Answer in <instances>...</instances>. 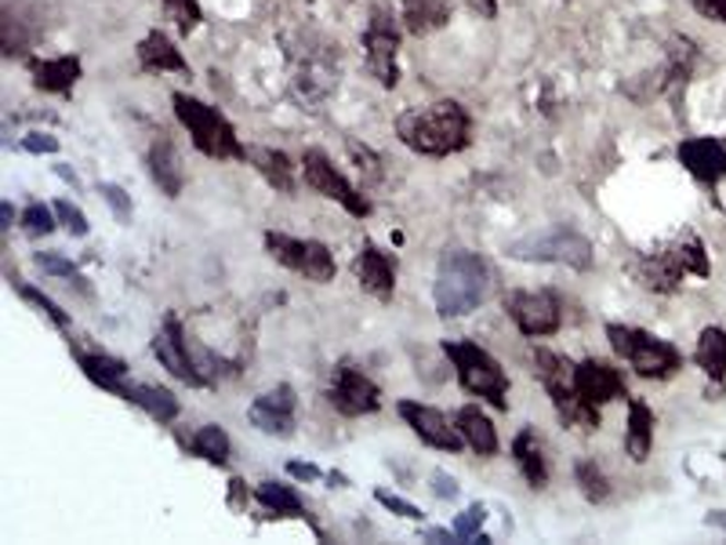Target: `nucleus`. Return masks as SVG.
<instances>
[{"mask_svg": "<svg viewBox=\"0 0 726 545\" xmlns=\"http://www.w3.org/2000/svg\"><path fill=\"white\" fill-rule=\"evenodd\" d=\"M396 51H400V33L385 8L371 11L367 33H363V55H367V70L382 88H396L400 81V66H396Z\"/></svg>", "mask_w": 726, "mask_h": 545, "instance_id": "obj_11", "label": "nucleus"}, {"mask_svg": "<svg viewBox=\"0 0 726 545\" xmlns=\"http://www.w3.org/2000/svg\"><path fill=\"white\" fill-rule=\"evenodd\" d=\"M55 214L66 222V230H70L73 236H87V219H84V211L77 208V204H70V200H55Z\"/></svg>", "mask_w": 726, "mask_h": 545, "instance_id": "obj_41", "label": "nucleus"}, {"mask_svg": "<svg viewBox=\"0 0 726 545\" xmlns=\"http://www.w3.org/2000/svg\"><path fill=\"white\" fill-rule=\"evenodd\" d=\"M698 66V48L690 37H676L672 48H668V62H665V77H661V91L672 102H679V95L687 91L690 73Z\"/></svg>", "mask_w": 726, "mask_h": 545, "instance_id": "obj_22", "label": "nucleus"}, {"mask_svg": "<svg viewBox=\"0 0 726 545\" xmlns=\"http://www.w3.org/2000/svg\"><path fill=\"white\" fill-rule=\"evenodd\" d=\"M574 390L582 393V401H588L593 407H604L610 401H621V396H629L625 374H621L614 363L596 360V357L574 363Z\"/></svg>", "mask_w": 726, "mask_h": 545, "instance_id": "obj_16", "label": "nucleus"}, {"mask_svg": "<svg viewBox=\"0 0 726 545\" xmlns=\"http://www.w3.org/2000/svg\"><path fill=\"white\" fill-rule=\"evenodd\" d=\"M192 451H197L203 462L225 465V462H230L233 444H230V437H225L222 426H200L197 433H192Z\"/></svg>", "mask_w": 726, "mask_h": 545, "instance_id": "obj_32", "label": "nucleus"}, {"mask_svg": "<svg viewBox=\"0 0 726 545\" xmlns=\"http://www.w3.org/2000/svg\"><path fill=\"white\" fill-rule=\"evenodd\" d=\"M629 272L640 288L657 291V294H672V291H679V283H683L687 272L709 277V258H705V247H701L698 236H687V241L661 247V252L640 255L629 266Z\"/></svg>", "mask_w": 726, "mask_h": 545, "instance_id": "obj_4", "label": "nucleus"}, {"mask_svg": "<svg viewBox=\"0 0 726 545\" xmlns=\"http://www.w3.org/2000/svg\"><path fill=\"white\" fill-rule=\"evenodd\" d=\"M513 459L519 465V473H524V480L530 487H541L549 484V462H544V448L535 429H519L516 440H513Z\"/></svg>", "mask_w": 726, "mask_h": 545, "instance_id": "obj_26", "label": "nucleus"}, {"mask_svg": "<svg viewBox=\"0 0 726 545\" xmlns=\"http://www.w3.org/2000/svg\"><path fill=\"white\" fill-rule=\"evenodd\" d=\"M508 258L588 269L593 266V244H588V236L566 230V225H552V230L527 233V236H519V241H513L508 244Z\"/></svg>", "mask_w": 726, "mask_h": 545, "instance_id": "obj_8", "label": "nucleus"}, {"mask_svg": "<svg viewBox=\"0 0 726 545\" xmlns=\"http://www.w3.org/2000/svg\"><path fill=\"white\" fill-rule=\"evenodd\" d=\"M59 175H62L66 182H73V186H77V175L70 172V167H59Z\"/></svg>", "mask_w": 726, "mask_h": 545, "instance_id": "obj_49", "label": "nucleus"}, {"mask_svg": "<svg viewBox=\"0 0 726 545\" xmlns=\"http://www.w3.org/2000/svg\"><path fill=\"white\" fill-rule=\"evenodd\" d=\"M505 313L527 338L555 335L563 327V302L552 291H508Z\"/></svg>", "mask_w": 726, "mask_h": 545, "instance_id": "obj_12", "label": "nucleus"}, {"mask_svg": "<svg viewBox=\"0 0 726 545\" xmlns=\"http://www.w3.org/2000/svg\"><path fill=\"white\" fill-rule=\"evenodd\" d=\"M433 491L436 498H458V480L447 476L444 469H433Z\"/></svg>", "mask_w": 726, "mask_h": 545, "instance_id": "obj_44", "label": "nucleus"}, {"mask_svg": "<svg viewBox=\"0 0 726 545\" xmlns=\"http://www.w3.org/2000/svg\"><path fill=\"white\" fill-rule=\"evenodd\" d=\"M574 480H577V487H582V495L588 498V502H607L610 484H607V473L599 469L596 462H577Z\"/></svg>", "mask_w": 726, "mask_h": 545, "instance_id": "obj_34", "label": "nucleus"}, {"mask_svg": "<svg viewBox=\"0 0 726 545\" xmlns=\"http://www.w3.org/2000/svg\"><path fill=\"white\" fill-rule=\"evenodd\" d=\"M378 502L389 509V513H396V517H407V520H422V509L418 506H411L407 498H400V495H393V491H378L374 495Z\"/></svg>", "mask_w": 726, "mask_h": 545, "instance_id": "obj_42", "label": "nucleus"}, {"mask_svg": "<svg viewBox=\"0 0 726 545\" xmlns=\"http://www.w3.org/2000/svg\"><path fill=\"white\" fill-rule=\"evenodd\" d=\"M480 19H494L497 15V0H465Z\"/></svg>", "mask_w": 726, "mask_h": 545, "instance_id": "obj_47", "label": "nucleus"}, {"mask_svg": "<svg viewBox=\"0 0 726 545\" xmlns=\"http://www.w3.org/2000/svg\"><path fill=\"white\" fill-rule=\"evenodd\" d=\"M483 520H487V509L483 506H469L458 520H454V538H461V542H476V538L491 542L487 535H480Z\"/></svg>", "mask_w": 726, "mask_h": 545, "instance_id": "obj_37", "label": "nucleus"}, {"mask_svg": "<svg viewBox=\"0 0 726 545\" xmlns=\"http://www.w3.org/2000/svg\"><path fill=\"white\" fill-rule=\"evenodd\" d=\"M353 272L360 280V288L374 294L378 302H389L396 291V258L389 252H382L378 244L363 241V247L353 258Z\"/></svg>", "mask_w": 726, "mask_h": 545, "instance_id": "obj_18", "label": "nucleus"}, {"mask_svg": "<svg viewBox=\"0 0 726 545\" xmlns=\"http://www.w3.org/2000/svg\"><path fill=\"white\" fill-rule=\"evenodd\" d=\"M288 473L294 476V480H320V469H316V465H309V462H291L288 465Z\"/></svg>", "mask_w": 726, "mask_h": 545, "instance_id": "obj_46", "label": "nucleus"}, {"mask_svg": "<svg viewBox=\"0 0 726 545\" xmlns=\"http://www.w3.org/2000/svg\"><path fill=\"white\" fill-rule=\"evenodd\" d=\"M266 252L277 258L280 266H288L291 272H298V277L313 280V283H327L335 280V255L327 252V244L320 241H298V236H288V233H266Z\"/></svg>", "mask_w": 726, "mask_h": 545, "instance_id": "obj_9", "label": "nucleus"}, {"mask_svg": "<svg viewBox=\"0 0 726 545\" xmlns=\"http://www.w3.org/2000/svg\"><path fill=\"white\" fill-rule=\"evenodd\" d=\"M77 363H81V371L87 374L91 382L124 401V393H128V382H124L128 363L117 360V357H106V353H81V349H77Z\"/></svg>", "mask_w": 726, "mask_h": 545, "instance_id": "obj_29", "label": "nucleus"}, {"mask_svg": "<svg viewBox=\"0 0 726 545\" xmlns=\"http://www.w3.org/2000/svg\"><path fill=\"white\" fill-rule=\"evenodd\" d=\"M22 150L26 153H59V139H51V135H30V139H22Z\"/></svg>", "mask_w": 726, "mask_h": 545, "instance_id": "obj_43", "label": "nucleus"}, {"mask_svg": "<svg viewBox=\"0 0 726 545\" xmlns=\"http://www.w3.org/2000/svg\"><path fill=\"white\" fill-rule=\"evenodd\" d=\"M694 360H698V368L705 371L716 385L726 379V332H723V327H705V332H701Z\"/></svg>", "mask_w": 726, "mask_h": 545, "instance_id": "obj_31", "label": "nucleus"}, {"mask_svg": "<svg viewBox=\"0 0 726 545\" xmlns=\"http://www.w3.org/2000/svg\"><path fill=\"white\" fill-rule=\"evenodd\" d=\"M150 175H153L156 186H161V193H167L172 200L182 193V186H186V167H182V156H178V150L167 139L153 142V150H150Z\"/></svg>", "mask_w": 726, "mask_h": 545, "instance_id": "obj_27", "label": "nucleus"}, {"mask_svg": "<svg viewBox=\"0 0 726 545\" xmlns=\"http://www.w3.org/2000/svg\"><path fill=\"white\" fill-rule=\"evenodd\" d=\"M22 230L30 236H48L55 230V208H44V204H30L22 211Z\"/></svg>", "mask_w": 726, "mask_h": 545, "instance_id": "obj_38", "label": "nucleus"}, {"mask_svg": "<svg viewBox=\"0 0 726 545\" xmlns=\"http://www.w3.org/2000/svg\"><path fill=\"white\" fill-rule=\"evenodd\" d=\"M175 117L182 120V128L192 135V146L203 156H214V161H244L247 146L236 139L233 124L222 117L219 109H211L208 102L186 95V91H175Z\"/></svg>", "mask_w": 726, "mask_h": 545, "instance_id": "obj_5", "label": "nucleus"}, {"mask_svg": "<svg viewBox=\"0 0 726 545\" xmlns=\"http://www.w3.org/2000/svg\"><path fill=\"white\" fill-rule=\"evenodd\" d=\"M244 161H247V164H255V172L262 175L272 189L294 193V164H291V156H288V153L269 150V146H247Z\"/></svg>", "mask_w": 726, "mask_h": 545, "instance_id": "obj_25", "label": "nucleus"}, {"mask_svg": "<svg viewBox=\"0 0 726 545\" xmlns=\"http://www.w3.org/2000/svg\"><path fill=\"white\" fill-rule=\"evenodd\" d=\"M98 193H102V200H106L109 208H113V214H117V222L128 225L131 222V197H128V193H124L120 186H113V182H102Z\"/></svg>", "mask_w": 726, "mask_h": 545, "instance_id": "obj_40", "label": "nucleus"}, {"mask_svg": "<svg viewBox=\"0 0 726 545\" xmlns=\"http://www.w3.org/2000/svg\"><path fill=\"white\" fill-rule=\"evenodd\" d=\"M0 214H4V230H11V219H15V214H11V204L4 200V208H0Z\"/></svg>", "mask_w": 726, "mask_h": 545, "instance_id": "obj_48", "label": "nucleus"}, {"mask_svg": "<svg viewBox=\"0 0 726 545\" xmlns=\"http://www.w3.org/2000/svg\"><path fill=\"white\" fill-rule=\"evenodd\" d=\"M690 4H694L705 19H716L726 26V0H690Z\"/></svg>", "mask_w": 726, "mask_h": 545, "instance_id": "obj_45", "label": "nucleus"}, {"mask_svg": "<svg viewBox=\"0 0 726 545\" xmlns=\"http://www.w3.org/2000/svg\"><path fill=\"white\" fill-rule=\"evenodd\" d=\"M153 353H156V360H161V368L172 371L175 379L189 382V385H208L197 368V360H192L189 338H186V332H182V324L175 321V316H167L161 332L153 335Z\"/></svg>", "mask_w": 726, "mask_h": 545, "instance_id": "obj_15", "label": "nucleus"}, {"mask_svg": "<svg viewBox=\"0 0 726 545\" xmlns=\"http://www.w3.org/2000/svg\"><path fill=\"white\" fill-rule=\"evenodd\" d=\"M11 283H15V280H11ZM15 291H19L22 299H26L30 305H37V310H40L44 316H48V321H51L55 327H70V313L59 310V305H55V302H51L44 291H37V288H26V283H15Z\"/></svg>", "mask_w": 726, "mask_h": 545, "instance_id": "obj_36", "label": "nucleus"}, {"mask_svg": "<svg viewBox=\"0 0 726 545\" xmlns=\"http://www.w3.org/2000/svg\"><path fill=\"white\" fill-rule=\"evenodd\" d=\"M487 294H491V269L483 258L465 252V247H447L436 266V313L444 321H454V316L480 310Z\"/></svg>", "mask_w": 726, "mask_h": 545, "instance_id": "obj_2", "label": "nucleus"}, {"mask_svg": "<svg viewBox=\"0 0 726 545\" xmlns=\"http://www.w3.org/2000/svg\"><path fill=\"white\" fill-rule=\"evenodd\" d=\"M396 411H400L403 422L414 429V437L422 440V444L436 448V451H450V454L461 451L465 437L458 433V426L447 422L444 411H436V407H429V404H418V401H400Z\"/></svg>", "mask_w": 726, "mask_h": 545, "instance_id": "obj_14", "label": "nucleus"}, {"mask_svg": "<svg viewBox=\"0 0 726 545\" xmlns=\"http://www.w3.org/2000/svg\"><path fill=\"white\" fill-rule=\"evenodd\" d=\"M679 164L705 186L726 178V139H687L679 142Z\"/></svg>", "mask_w": 726, "mask_h": 545, "instance_id": "obj_19", "label": "nucleus"}, {"mask_svg": "<svg viewBox=\"0 0 726 545\" xmlns=\"http://www.w3.org/2000/svg\"><path fill=\"white\" fill-rule=\"evenodd\" d=\"M331 404L338 415L346 418H360V415H374L382 407V390L374 385L367 374H363L356 363L342 360L331 374Z\"/></svg>", "mask_w": 726, "mask_h": 545, "instance_id": "obj_13", "label": "nucleus"}, {"mask_svg": "<svg viewBox=\"0 0 726 545\" xmlns=\"http://www.w3.org/2000/svg\"><path fill=\"white\" fill-rule=\"evenodd\" d=\"M535 374L541 379L544 393H549L555 415H560V422L566 429H577V433H596L604 418H599V407L582 401V393L574 390V363L571 360L538 346L535 349Z\"/></svg>", "mask_w": 726, "mask_h": 545, "instance_id": "obj_3", "label": "nucleus"}, {"mask_svg": "<svg viewBox=\"0 0 726 545\" xmlns=\"http://www.w3.org/2000/svg\"><path fill=\"white\" fill-rule=\"evenodd\" d=\"M302 175H305V186L316 189L327 200H338L349 214H356V219H367L371 214V200L363 197L342 172H338V167L331 164V156H327L324 150H305Z\"/></svg>", "mask_w": 726, "mask_h": 545, "instance_id": "obj_10", "label": "nucleus"}, {"mask_svg": "<svg viewBox=\"0 0 726 545\" xmlns=\"http://www.w3.org/2000/svg\"><path fill=\"white\" fill-rule=\"evenodd\" d=\"M33 84L51 95H66L77 81H81V59L77 55H59V59H33L30 62Z\"/></svg>", "mask_w": 726, "mask_h": 545, "instance_id": "obj_20", "label": "nucleus"}, {"mask_svg": "<svg viewBox=\"0 0 726 545\" xmlns=\"http://www.w3.org/2000/svg\"><path fill=\"white\" fill-rule=\"evenodd\" d=\"M124 401L139 404L145 415L153 418V422H175L178 418V401L172 390H161V385H128V393H124Z\"/></svg>", "mask_w": 726, "mask_h": 545, "instance_id": "obj_30", "label": "nucleus"}, {"mask_svg": "<svg viewBox=\"0 0 726 545\" xmlns=\"http://www.w3.org/2000/svg\"><path fill=\"white\" fill-rule=\"evenodd\" d=\"M294 407H298V396H294L291 385H272V390H266L247 407V418H251V426L266 437H291Z\"/></svg>", "mask_w": 726, "mask_h": 545, "instance_id": "obj_17", "label": "nucleus"}, {"mask_svg": "<svg viewBox=\"0 0 726 545\" xmlns=\"http://www.w3.org/2000/svg\"><path fill=\"white\" fill-rule=\"evenodd\" d=\"M396 135H400L407 150L422 156H450L472 142V117L461 102L440 98L429 102V106L403 109L396 117Z\"/></svg>", "mask_w": 726, "mask_h": 545, "instance_id": "obj_1", "label": "nucleus"}, {"mask_svg": "<svg viewBox=\"0 0 726 545\" xmlns=\"http://www.w3.org/2000/svg\"><path fill=\"white\" fill-rule=\"evenodd\" d=\"M607 338H610V346H614V353L621 360H629L640 379L661 382V379H672V374L683 368V353H679L672 343H665V338L643 332V327L607 324Z\"/></svg>", "mask_w": 726, "mask_h": 545, "instance_id": "obj_6", "label": "nucleus"}, {"mask_svg": "<svg viewBox=\"0 0 726 545\" xmlns=\"http://www.w3.org/2000/svg\"><path fill=\"white\" fill-rule=\"evenodd\" d=\"M654 448V411L651 404L629 396V426H625V451L632 462H646Z\"/></svg>", "mask_w": 726, "mask_h": 545, "instance_id": "obj_28", "label": "nucleus"}, {"mask_svg": "<svg viewBox=\"0 0 726 545\" xmlns=\"http://www.w3.org/2000/svg\"><path fill=\"white\" fill-rule=\"evenodd\" d=\"M255 498H258V502H262L266 509H272V513L302 517V498L294 495L288 484H277V480H266V484H258Z\"/></svg>", "mask_w": 726, "mask_h": 545, "instance_id": "obj_33", "label": "nucleus"}, {"mask_svg": "<svg viewBox=\"0 0 726 545\" xmlns=\"http://www.w3.org/2000/svg\"><path fill=\"white\" fill-rule=\"evenodd\" d=\"M454 15V0H403V26L414 37L444 30Z\"/></svg>", "mask_w": 726, "mask_h": 545, "instance_id": "obj_24", "label": "nucleus"}, {"mask_svg": "<svg viewBox=\"0 0 726 545\" xmlns=\"http://www.w3.org/2000/svg\"><path fill=\"white\" fill-rule=\"evenodd\" d=\"M161 4H164V11H167V19H172L175 26H178V33H186V37L200 26L203 15H200L197 0H161Z\"/></svg>", "mask_w": 726, "mask_h": 545, "instance_id": "obj_35", "label": "nucleus"}, {"mask_svg": "<svg viewBox=\"0 0 726 545\" xmlns=\"http://www.w3.org/2000/svg\"><path fill=\"white\" fill-rule=\"evenodd\" d=\"M37 266H40L44 272H51V277H62V280L77 283V288H81V291H87V283H84V277H81V269H77L73 263H66V258H59V255H37Z\"/></svg>", "mask_w": 726, "mask_h": 545, "instance_id": "obj_39", "label": "nucleus"}, {"mask_svg": "<svg viewBox=\"0 0 726 545\" xmlns=\"http://www.w3.org/2000/svg\"><path fill=\"white\" fill-rule=\"evenodd\" d=\"M134 55H139V66L145 73H186L189 70L186 59H182V51L164 37L161 30H153L150 37H142Z\"/></svg>", "mask_w": 726, "mask_h": 545, "instance_id": "obj_23", "label": "nucleus"}, {"mask_svg": "<svg viewBox=\"0 0 726 545\" xmlns=\"http://www.w3.org/2000/svg\"><path fill=\"white\" fill-rule=\"evenodd\" d=\"M454 426H458V433L465 437V444L480 454V459H494V454H497V429L476 404H465L461 411L454 415Z\"/></svg>", "mask_w": 726, "mask_h": 545, "instance_id": "obj_21", "label": "nucleus"}, {"mask_svg": "<svg viewBox=\"0 0 726 545\" xmlns=\"http://www.w3.org/2000/svg\"><path fill=\"white\" fill-rule=\"evenodd\" d=\"M444 353L447 360L454 363V371H458V382L465 393L480 396L497 411H505L508 407V374L505 368L497 363L491 353H487L483 346L476 343H444Z\"/></svg>", "mask_w": 726, "mask_h": 545, "instance_id": "obj_7", "label": "nucleus"}]
</instances>
